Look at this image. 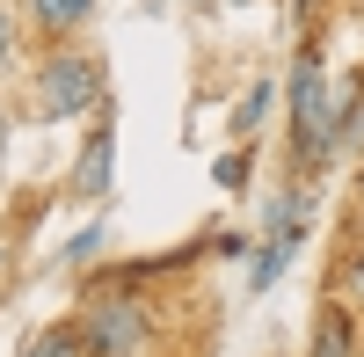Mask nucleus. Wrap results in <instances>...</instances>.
<instances>
[{
	"label": "nucleus",
	"mask_w": 364,
	"mask_h": 357,
	"mask_svg": "<svg viewBox=\"0 0 364 357\" xmlns=\"http://www.w3.org/2000/svg\"><path fill=\"white\" fill-rule=\"evenodd\" d=\"M336 146H343V95H328V66H321V51L306 44L299 66H291V161L321 168Z\"/></svg>",
	"instance_id": "nucleus-1"
},
{
	"label": "nucleus",
	"mask_w": 364,
	"mask_h": 357,
	"mask_svg": "<svg viewBox=\"0 0 364 357\" xmlns=\"http://www.w3.org/2000/svg\"><path fill=\"white\" fill-rule=\"evenodd\" d=\"M95 95H102V58L80 51V44H58L37 66V80H29V102H37L44 124H73V117H87Z\"/></svg>",
	"instance_id": "nucleus-2"
},
{
	"label": "nucleus",
	"mask_w": 364,
	"mask_h": 357,
	"mask_svg": "<svg viewBox=\"0 0 364 357\" xmlns=\"http://www.w3.org/2000/svg\"><path fill=\"white\" fill-rule=\"evenodd\" d=\"M146 329H154V314H146L132 292H87L80 307V343L95 357H139L146 350Z\"/></svg>",
	"instance_id": "nucleus-3"
},
{
	"label": "nucleus",
	"mask_w": 364,
	"mask_h": 357,
	"mask_svg": "<svg viewBox=\"0 0 364 357\" xmlns=\"http://www.w3.org/2000/svg\"><path fill=\"white\" fill-rule=\"evenodd\" d=\"M306 190H277V204H269V219H262V241H255V262H248V284L269 292L284 277V262L299 255V241H306Z\"/></svg>",
	"instance_id": "nucleus-4"
},
{
	"label": "nucleus",
	"mask_w": 364,
	"mask_h": 357,
	"mask_svg": "<svg viewBox=\"0 0 364 357\" xmlns=\"http://www.w3.org/2000/svg\"><path fill=\"white\" fill-rule=\"evenodd\" d=\"M109 168H117V132L95 124V139H87L80 161H73V197H102L109 190Z\"/></svg>",
	"instance_id": "nucleus-5"
},
{
	"label": "nucleus",
	"mask_w": 364,
	"mask_h": 357,
	"mask_svg": "<svg viewBox=\"0 0 364 357\" xmlns=\"http://www.w3.org/2000/svg\"><path fill=\"white\" fill-rule=\"evenodd\" d=\"M87 15H95V0H29V22H37L44 37H73Z\"/></svg>",
	"instance_id": "nucleus-6"
},
{
	"label": "nucleus",
	"mask_w": 364,
	"mask_h": 357,
	"mask_svg": "<svg viewBox=\"0 0 364 357\" xmlns=\"http://www.w3.org/2000/svg\"><path fill=\"white\" fill-rule=\"evenodd\" d=\"M314 357H357L350 307H321V321H314Z\"/></svg>",
	"instance_id": "nucleus-7"
},
{
	"label": "nucleus",
	"mask_w": 364,
	"mask_h": 357,
	"mask_svg": "<svg viewBox=\"0 0 364 357\" xmlns=\"http://www.w3.org/2000/svg\"><path fill=\"white\" fill-rule=\"evenodd\" d=\"M22 357H95V350L80 343V329H44V336L22 343Z\"/></svg>",
	"instance_id": "nucleus-8"
},
{
	"label": "nucleus",
	"mask_w": 364,
	"mask_h": 357,
	"mask_svg": "<svg viewBox=\"0 0 364 357\" xmlns=\"http://www.w3.org/2000/svg\"><path fill=\"white\" fill-rule=\"evenodd\" d=\"M269 102H277V87H269V80H255L248 95H240V110H233V132H240V139H248V132H262V117H269Z\"/></svg>",
	"instance_id": "nucleus-9"
},
{
	"label": "nucleus",
	"mask_w": 364,
	"mask_h": 357,
	"mask_svg": "<svg viewBox=\"0 0 364 357\" xmlns=\"http://www.w3.org/2000/svg\"><path fill=\"white\" fill-rule=\"evenodd\" d=\"M211 175H219V190H240V183H248V154H226Z\"/></svg>",
	"instance_id": "nucleus-10"
},
{
	"label": "nucleus",
	"mask_w": 364,
	"mask_h": 357,
	"mask_svg": "<svg viewBox=\"0 0 364 357\" xmlns=\"http://www.w3.org/2000/svg\"><path fill=\"white\" fill-rule=\"evenodd\" d=\"M95 248H102V219H95V226H87V233H80V241L66 248V262H87V255H95Z\"/></svg>",
	"instance_id": "nucleus-11"
},
{
	"label": "nucleus",
	"mask_w": 364,
	"mask_h": 357,
	"mask_svg": "<svg viewBox=\"0 0 364 357\" xmlns=\"http://www.w3.org/2000/svg\"><path fill=\"white\" fill-rule=\"evenodd\" d=\"M343 292H350V299H357V307H364V248H357V255H350V270H343Z\"/></svg>",
	"instance_id": "nucleus-12"
},
{
	"label": "nucleus",
	"mask_w": 364,
	"mask_h": 357,
	"mask_svg": "<svg viewBox=\"0 0 364 357\" xmlns=\"http://www.w3.org/2000/svg\"><path fill=\"white\" fill-rule=\"evenodd\" d=\"M15 66V29H8V15H0V73Z\"/></svg>",
	"instance_id": "nucleus-13"
},
{
	"label": "nucleus",
	"mask_w": 364,
	"mask_h": 357,
	"mask_svg": "<svg viewBox=\"0 0 364 357\" xmlns=\"http://www.w3.org/2000/svg\"><path fill=\"white\" fill-rule=\"evenodd\" d=\"M0 146H8V110H0Z\"/></svg>",
	"instance_id": "nucleus-14"
},
{
	"label": "nucleus",
	"mask_w": 364,
	"mask_h": 357,
	"mask_svg": "<svg viewBox=\"0 0 364 357\" xmlns=\"http://www.w3.org/2000/svg\"><path fill=\"white\" fill-rule=\"evenodd\" d=\"M0 270H8V248H0Z\"/></svg>",
	"instance_id": "nucleus-15"
},
{
	"label": "nucleus",
	"mask_w": 364,
	"mask_h": 357,
	"mask_svg": "<svg viewBox=\"0 0 364 357\" xmlns=\"http://www.w3.org/2000/svg\"><path fill=\"white\" fill-rule=\"evenodd\" d=\"M357 183H364V175H357Z\"/></svg>",
	"instance_id": "nucleus-16"
}]
</instances>
